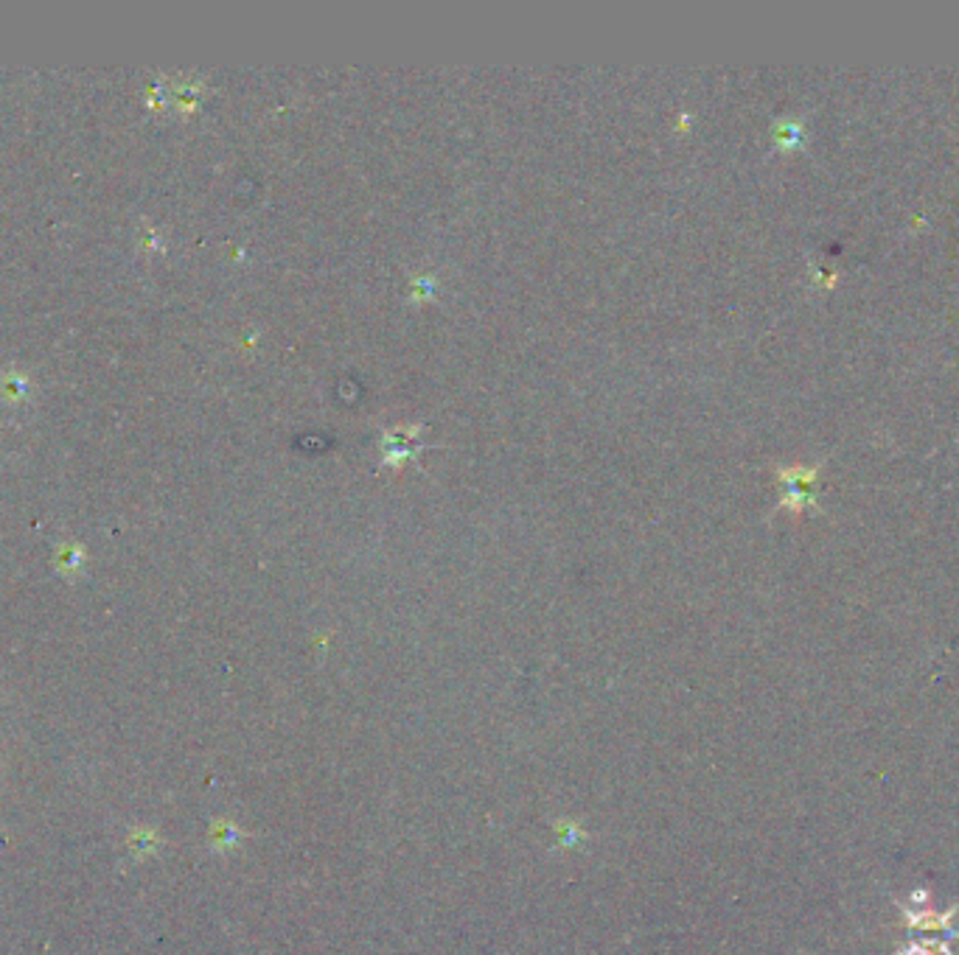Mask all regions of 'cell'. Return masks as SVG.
<instances>
[{"label":"cell","mask_w":959,"mask_h":955,"mask_svg":"<svg viewBox=\"0 0 959 955\" xmlns=\"http://www.w3.org/2000/svg\"><path fill=\"white\" fill-rule=\"evenodd\" d=\"M909 900H912V908H929V900H932V891H929V889L912 891V896H909Z\"/></svg>","instance_id":"cell-3"},{"label":"cell","mask_w":959,"mask_h":955,"mask_svg":"<svg viewBox=\"0 0 959 955\" xmlns=\"http://www.w3.org/2000/svg\"><path fill=\"white\" fill-rule=\"evenodd\" d=\"M780 140H783V147H792L794 140H799V126H786L783 135H780Z\"/></svg>","instance_id":"cell-4"},{"label":"cell","mask_w":959,"mask_h":955,"mask_svg":"<svg viewBox=\"0 0 959 955\" xmlns=\"http://www.w3.org/2000/svg\"><path fill=\"white\" fill-rule=\"evenodd\" d=\"M895 955H957L951 950V942L946 939H914V942L904 944Z\"/></svg>","instance_id":"cell-2"},{"label":"cell","mask_w":959,"mask_h":955,"mask_svg":"<svg viewBox=\"0 0 959 955\" xmlns=\"http://www.w3.org/2000/svg\"><path fill=\"white\" fill-rule=\"evenodd\" d=\"M895 905L904 914L906 930L920 933V939H946V942H957L959 930L954 928V919L959 914V900L948 910L937 908H912V905H904L895 900Z\"/></svg>","instance_id":"cell-1"}]
</instances>
